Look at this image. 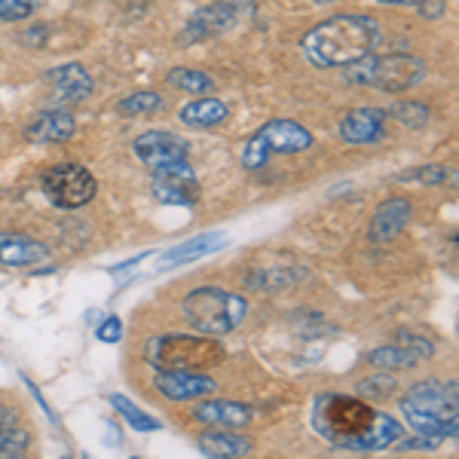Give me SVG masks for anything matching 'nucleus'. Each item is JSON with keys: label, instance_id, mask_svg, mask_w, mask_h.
<instances>
[{"label": "nucleus", "instance_id": "1", "mask_svg": "<svg viewBox=\"0 0 459 459\" xmlns=\"http://www.w3.org/2000/svg\"><path fill=\"white\" fill-rule=\"evenodd\" d=\"M313 429L328 444L352 454H380L402 438V426L359 395L325 392L313 404Z\"/></svg>", "mask_w": 459, "mask_h": 459}, {"label": "nucleus", "instance_id": "2", "mask_svg": "<svg viewBox=\"0 0 459 459\" xmlns=\"http://www.w3.org/2000/svg\"><path fill=\"white\" fill-rule=\"evenodd\" d=\"M383 40L380 22L361 13H340L309 28L300 37V53L313 68L334 71L350 68L359 58L371 56Z\"/></svg>", "mask_w": 459, "mask_h": 459}, {"label": "nucleus", "instance_id": "3", "mask_svg": "<svg viewBox=\"0 0 459 459\" xmlns=\"http://www.w3.org/2000/svg\"><path fill=\"white\" fill-rule=\"evenodd\" d=\"M402 413L407 426L423 438L447 441L459 435V404H456V383L441 380H420L402 395Z\"/></svg>", "mask_w": 459, "mask_h": 459}, {"label": "nucleus", "instance_id": "4", "mask_svg": "<svg viewBox=\"0 0 459 459\" xmlns=\"http://www.w3.org/2000/svg\"><path fill=\"white\" fill-rule=\"evenodd\" d=\"M426 77V62L411 53H389V56H365L350 68H343V80L352 86L377 89V92H407Z\"/></svg>", "mask_w": 459, "mask_h": 459}, {"label": "nucleus", "instance_id": "5", "mask_svg": "<svg viewBox=\"0 0 459 459\" xmlns=\"http://www.w3.org/2000/svg\"><path fill=\"white\" fill-rule=\"evenodd\" d=\"M147 361L157 371L205 374L209 368L224 361V346L205 334H162L147 343Z\"/></svg>", "mask_w": 459, "mask_h": 459}, {"label": "nucleus", "instance_id": "6", "mask_svg": "<svg viewBox=\"0 0 459 459\" xmlns=\"http://www.w3.org/2000/svg\"><path fill=\"white\" fill-rule=\"evenodd\" d=\"M181 313L199 334H230L242 325L248 303L242 294L224 291V288H196L181 300Z\"/></svg>", "mask_w": 459, "mask_h": 459}, {"label": "nucleus", "instance_id": "7", "mask_svg": "<svg viewBox=\"0 0 459 459\" xmlns=\"http://www.w3.org/2000/svg\"><path fill=\"white\" fill-rule=\"evenodd\" d=\"M313 147V132L307 126L294 123V120H270L264 123L255 135L242 144V166L248 172L264 169L273 157H285V153H303Z\"/></svg>", "mask_w": 459, "mask_h": 459}, {"label": "nucleus", "instance_id": "8", "mask_svg": "<svg viewBox=\"0 0 459 459\" xmlns=\"http://www.w3.org/2000/svg\"><path fill=\"white\" fill-rule=\"evenodd\" d=\"M40 190L56 209L62 212H74L83 209L86 203H92L95 190H99V181L80 162H58V166L47 169L40 178Z\"/></svg>", "mask_w": 459, "mask_h": 459}, {"label": "nucleus", "instance_id": "9", "mask_svg": "<svg viewBox=\"0 0 459 459\" xmlns=\"http://www.w3.org/2000/svg\"><path fill=\"white\" fill-rule=\"evenodd\" d=\"M251 10H255V0H214V4L203 6L187 19L181 31V43H199L224 34Z\"/></svg>", "mask_w": 459, "mask_h": 459}, {"label": "nucleus", "instance_id": "10", "mask_svg": "<svg viewBox=\"0 0 459 459\" xmlns=\"http://www.w3.org/2000/svg\"><path fill=\"white\" fill-rule=\"evenodd\" d=\"M151 194L160 205H181V209H190V205L199 203L203 187H199V181H196V169L190 166V160H184V162H172V166L153 172Z\"/></svg>", "mask_w": 459, "mask_h": 459}, {"label": "nucleus", "instance_id": "11", "mask_svg": "<svg viewBox=\"0 0 459 459\" xmlns=\"http://www.w3.org/2000/svg\"><path fill=\"white\" fill-rule=\"evenodd\" d=\"M132 153H135L151 172H157V169H166V166H172V162L190 160V144L184 142L178 132L153 129L132 142Z\"/></svg>", "mask_w": 459, "mask_h": 459}, {"label": "nucleus", "instance_id": "12", "mask_svg": "<svg viewBox=\"0 0 459 459\" xmlns=\"http://www.w3.org/2000/svg\"><path fill=\"white\" fill-rule=\"evenodd\" d=\"M386 120L389 117L383 108H374V105L352 108L350 114H343V120H340V138L355 147L374 144L386 135Z\"/></svg>", "mask_w": 459, "mask_h": 459}, {"label": "nucleus", "instance_id": "13", "mask_svg": "<svg viewBox=\"0 0 459 459\" xmlns=\"http://www.w3.org/2000/svg\"><path fill=\"white\" fill-rule=\"evenodd\" d=\"M77 135V120L65 108H43L28 120L25 138L34 144H65Z\"/></svg>", "mask_w": 459, "mask_h": 459}, {"label": "nucleus", "instance_id": "14", "mask_svg": "<svg viewBox=\"0 0 459 459\" xmlns=\"http://www.w3.org/2000/svg\"><path fill=\"white\" fill-rule=\"evenodd\" d=\"M47 80L56 92V101L58 105H77V101H86L89 95L95 92V80L83 65L77 62H65V65H56V68L47 71Z\"/></svg>", "mask_w": 459, "mask_h": 459}, {"label": "nucleus", "instance_id": "15", "mask_svg": "<svg viewBox=\"0 0 459 459\" xmlns=\"http://www.w3.org/2000/svg\"><path fill=\"white\" fill-rule=\"evenodd\" d=\"M194 420L199 426H212V429H246L255 420V411L242 402H227V398H212V402H199L194 407Z\"/></svg>", "mask_w": 459, "mask_h": 459}, {"label": "nucleus", "instance_id": "16", "mask_svg": "<svg viewBox=\"0 0 459 459\" xmlns=\"http://www.w3.org/2000/svg\"><path fill=\"white\" fill-rule=\"evenodd\" d=\"M157 386L169 402H187V398H203L214 392V380L196 371H157L153 374Z\"/></svg>", "mask_w": 459, "mask_h": 459}, {"label": "nucleus", "instance_id": "17", "mask_svg": "<svg viewBox=\"0 0 459 459\" xmlns=\"http://www.w3.org/2000/svg\"><path fill=\"white\" fill-rule=\"evenodd\" d=\"M49 257V248L43 242L31 239L22 233H0V264L10 270H25V266H37Z\"/></svg>", "mask_w": 459, "mask_h": 459}, {"label": "nucleus", "instance_id": "18", "mask_svg": "<svg viewBox=\"0 0 459 459\" xmlns=\"http://www.w3.org/2000/svg\"><path fill=\"white\" fill-rule=\"evenodd\" d=\"M411 214H413L411 199H386V203H380V209H377L371 218V239L374 242L395 239V236L411 224Z\"/></svg>", "mask_w": 459, "mask_h": 459}, {"label": "nucleus", "instance_id": "19", "mask_svg": "<svg viewBox=\"0 0 459 459\" xmlns=\"http://www.w3.org/2000/svg\"><path fill=\"white\" fill-rule=\"evenodd\" d=\"M227 246V236L224 233H203V236H194L187 239L184 246H175L172 251L160 257V270H172V266H184V264H194V261H203V257L214 255L218 248Z\"/></svg>", "mask_w": 459, "mask_h": 459}, {"label": "nucleus", "instance_id": "20", "mask_svg": "<svg viewBox=\"0 0 459 459\" xmlns=\"http://www.w3.org/2000/svg\"><path fill=\"white\" fill-rule=\"evenodd\" d=\"M184 126H194V129H214L221 126L230 117V108L227 101L214 99V95H203V99H194L187 101L181 110H178Z\"/></svg>", "mask_w": 459, "mask_h": 459}, {"label": "nucleus", "instance_id": "21", "mask_svg": "<svg viewBox=\"0 0 459 459\" xmlns=\"http://www.w3.org/2000/svg\"><path fill=\"white\" fill-rule=\"evenodd\" d=\"M199 450L212 459H242L251 454V441L242 438V435L218 429V432H209L199 438Z\"/></svg>", "mask_w": 459, "mask_h": 459}, {"label": "nucleus", "instance_id": "22", "mask_svg": "<svg viewBox=\"0 0 459 459\" xmlns=\"http://www.w3.org/2000/svg\"><path fill=\"white\" fill-rule=\"evenodd\" d=\"M166 83L172 89H181V92H187V95H196V99L212 95L214 89H218L212 74L196 71V68H172L166 74Z\"/></svg>", "mask_w": 459, "mask_h": 459}, {"label": "nucleus", "instance_id": "23", "mask_svg": "<svg viewBox=\"0 0 459 459\" xmlns=\"http://www.w3.org/2000/svg\"><path fill=\"white\" fill-rule=\"evenodd\" d=\"M166 108V99H162L160 92H151V89H144V92H132L126 95V99L117 101V110L126 117H144V114H157V110Z\"/></svg>", "mask_w": 459, "mask_h": 459}, {"label": "nucleus", "instance_id": "24", "mask_svg": "<svg viewBox=\"0 0 459 459\" xmlns=\"http://www.w3.org/2000/svg\"><path fill=\"white\" fill-rule=\"evenodd\" d=\"M108 402L114 404L117 411H120V417L126 420V423H129L132 429H138V432H157V429H160V420L157 417L144 413L142 407H135V404L129 402V398L120 395V392H114V395H110Z\"/></svg>", "mask_w": 459, "mask_h": 459}, {"label": "nucleus", "instance_id": "25", "mask_svg": "<svg viewBox=\"0 0 459 459\" xmlns=\"http://www.w3.org/2000/svg\"><path fill=\"white\" fill-rule=\"evenodd\" d=\"M368 361H371L374 368H383V371H404V368L420 365V361L413 359L411 352H404L398 343L380 346V350H371V352H368Z\"/></svg>", "mask_w": 459, "mask_h": 459}, {"label": "nucleus", "instance_id": "26", "mask_svg": "<svg viewBox=\"0 0 459 459\" xmlns=\"http://www.w3.org/2000/svg\"><path fill=\"white\" fill-rule=\"evenodd\" d=\"M386 117L398 120L404 129H423L429 123V108L423 101H395V105L386 110Z\"/></svg>", "mask_w": 459, "mask_h": 459}, {"label": "nucleus", "instance_id": "27", "mask_svg": "<svg viewBox=\"0 0 459 459\" xmlns=\"http://www.w3.org/2000/svg\"><path fill=\"white\" fill-rule=\"evenodd\" d=\"M395 343L402 346L404 352H411L417 361L432 359V355H435V340L426 337V334H420V331H402V334L395 337Z\"/></svg>", "mask_w": 459, "mask_h": 459}, {"label": "nucleus", "instance_id": "28", "mask_svg": "<svg viewBox=\"0 0 459 459\" xmlns=\"http://www.w3.org/2000/svg\"><path fill=\"white\" fill-rule=\"evenodd\" d=\"M40 0H0V22H25L34 16Z\"/></svg>", "mask_w": 459, "mask_h": 459}, {"label": "nucleus", "instance_id": "29", "mask_svg": "<svg viewBox=\"0 0 459 459\" xmlns=\"http://www.w3.org/2000/svg\"><path fill=\"white\" fill-rule=\"evenodd\" d=\"M28 447V432L19 426H0V456H16Z\"/></svg>", "mask_w": 459, "mask_h": 459}, {"label": "nucleus", "instance_id": "30", "mask_svg": "<svg viewBox=\"0 0 459 459\" xmlns=\"http://www.w3.org/2000/svg\"><path fill=\"white\" fill-rule=\"evenodd\" d=\"M447 172L444 166H417V169H407V172H402L395 178V181H417V184H444L447 181Z\"/></svg>", "mask_w": 459, "mask_h": 459}, {"label": "nucleus", "instance_id": "31", "mask_svg": "<svg viewBox=\"0 0 459 459\" xmlns=\"http://www.w3.org/2000/svg\"><path fill=\"white\" fill-rule=\"evenodd\" d=\"M99 340L101 343H120L123 340V322L117 316H108L105 322L99 325Z\"/></svg>", "mask_w": 459, "mask_h": 459}, {"label": "nucleus", "instance_id": "32", "mask_svg": "<svg viewBox=\"0 0 459 459\" xmlns=\"http://www.w3.org/2000/svg\"><path fill=\"white\" fill-rule=\"evenodd\" d=\"M361 392H371L374 398H383V395H389L392 389H395V383H392V377H374V380H365L359 386Z\"/></svg>", "mask_w": 459, "mask_h": 459}, {"label": "nucleus", "instance_id": "33", "mask_svg": "<svg viewBox=\"0 0 459 459\" xmlns=\"http://www.w3.org/2000/svg\"><path fill=\"white\" fill-rule=\"evenodd\" d=\"M49 28L47 25H31L25 28V31H19V40L25 43V47H43V43L49 40Z\"/></svg>", "mask_w": 459, "mask_h": 459}, {"label": "nucleus", "instance_id": "34", "mask_svg": "<svg viewBox=\"0 0 459 459\" xmlns=\"http://www.w3.org/2000/svg\"><path fill=\"white\" fill-rule=\"evenodd\" d=\"M417 13H420V16H426V19H438L444 13V0H420Z\"/></svg>", "mask_w": 459, "mask_h": 459}, {"label": "nucleus", "instance_id": "35", "mask_svg": "<svg viewBox=\"0 0 459 459\" xmlns=\"http://www.w3.org/2000/svg\"><path fill=\"white\" fill-rule=\"evenodd\" d=\"M377 4H389V6H417L420 0H377Z\"/></svg>", "mask_w": 459, "mask_h": 459}, {"label": "nucleus", "instance_id": "36", "mask_svg": "<svg viewBox=\"0 0 459 459\" xmlns=\"http://www.w3.org/2000/svg\"><path fill=\"white\" fill-rule=\"evenodd\" d=\"M6 417H10V413H6V407L0 404V426H6Z\"/></svg>", "mask_w": 459, "mask_h": 459}, {"label": "nucleus", "instance_id": "37", "mask_svg": "<svg viewBox=\"0 0 459 459\" xmlns=\"http://www.w3.org/2000/svg\"><path fill=\"white\" fill-rule=\"evenodd\" d=\"M0 459H25V456H22V454H16V456H0Z\"/></svg>", "mask_w": 459, "mask_h": 459}, {"label": "nucleus", "instance_id": "38", "mask_svg": "<svg viewBox=\"0 0 459 459\" xmlns=\"http://www.w3.org/2000/svg\"><path fill=\"white\" fill-rule=\"evenodd\" d=\"M65 459H71V456H65Z\"/></svg>", "mask_w": 459, "mask_h": 459}, {"label": "nucleus", "instance_id": "39", "mask_svg": "<svg viewBox=\"0 0 459 459\" xmlns=\"http://www.w3.org/2000/svg\"><path fill=\"white\" fill-rule=\"evenodd\" d=\"M132 459H138V456H132Z\"/></svg>", "mask_w": 459, "mask_h": 459}]
</instances>
